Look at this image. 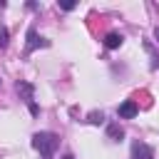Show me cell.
<instances>
[{"label":"cell","instance_id":"cell-2","mask_svg":"<svg viewBox=\"0 0 159 159\" xmlns=\"http://www.w3.org/2000/svg\"><path fill=\"white\" fill-rule=\"evenodd\" d=\"M47 45H50V42H47L45 37H40L32 27L27 30V45H25V52H27V55H30L32 50H37V47H47Z\"/></svg>","mask_w":159,"mask_h":159},{"label":"cell","instance_id":"cell-7","mask_svg":"<svg viewBox=\"0 0 159 159\" xmlns=\"http://www.w3.org/2000/svg\"><path fill=\"white\" fill-rule=\"evenodd\" d=\"M87 122H89V124H102V122H104V114H102V112H89Z\"/></svg>","mask_w":159,"mask_h":159},{"label":"cell","instance_id":"cell-10","mask_svg":"<svg viewBox=\"0 0 159 159\" xmlns=\"http://www.w3.org/2000/svg\"><path fill=\"white\" fill-rule=\"evenodd\" d=\"M154 37H157V42H159V25L154 27Z\"/></svg>","mask_w":159,"mask_h":159},{"label":"cell","instance_id":"cell-9","mask_svg":"<svg viewBox=\"0 0 159 159\" xmlns=\"http://www.w3.org/2000/svg\"><path fill=\"white\" fill-rule=\"evenodd\" d=\"M60 7H62V10H72V7H75V2H60Z\"/></svg>","mask_w":159,"mask_h":159},{"label":"cell","instance_id":"cell-11","mask_svg":"<svg viewBox=\"0 0 159 159\" xmlns=\"http://www.w3.org/2000/svg\"><path fill=\"white\" fill-rule=\"evenodd\" d=\"M62 159H75V157H72V154H65V157H62Z\"/></svg>","mask_w":159,"mask_h":159},{"label":"cell","instance_id":"cell-5","mask_svg":"<svg viewBox=\"0 0 159 159\" xmlns=\"http://www.w3.org/2000/svg\"><path fill=\"white\" fill-rule=\"evenodd\" d=\"M15 89H17V92L25 97V102H27V104L32 102V84H30V82H22V80H20V82L15 84Z\"/></svg>","mask_w":159,"mask_h":159},{"label":"cell","instance_id":"cell-8","mask_svg":"<svg viewBox=\"0 0 159 159\" xmlns=\"http://www.w3.org/2000/svg\"><path fill=\"white\" fill-rule=\"evenodd\" d=\"M7 37H10V35H7V27H2V25H0V50H5V47H7Z\"/></svg>","mask_w":159,"mask_h":159},{"label":"cell","instance_id":"cell-6","mask_svg":"<svg viewBox=\"0 0 159 159\" xmlns=\"http://www.w3.org/2000/svg\"><path fill=\"white\" fill-rule=\"evenodd\" d=\"M107 137H109L112 142H122L124 132H122V127H119V124H109V127H107Z\"/></svg>","mask_w":159,"mask_h":159},{"label":"cell","instance_id":"cell-4","mask_svg":"<svg viewBox=\"0 0 159 159\" xmlns=\"http://www.w3.org/2000/svg\"><path fill=\"white\" fill-rule=\"evenodd\" d=\"M122 42H124V37L119 32H107L104 35V47L107 50H117V47H122Z\"/></svg>","mask_w":159,"mask_h":159},{"label":"cell","instance_id":"cell-1","mask_svg":"<svg viewBox=\"0 0 159 159\" xmlns=\"http://www.w3.org/2000/svg\"><path fill=\"white\" fill-rule=\"evenodd\" d=\"M32 147H35L45 159H50V157L55 154V149H57V137H55L52 132H37V134L32 137Z\"/></svg>","mask_w":159,"mask_h":159},{"label":"cell","instance_id":"cell-3","mask_svg":"<svg viewBox=\"0 0 159 159\" xmlns=\"http://www.w3.org/2000/svg\"><path fill=\"white\" fill-rule=\"evenodd\" d=\"M117 112H119V117H122V119H132V117H137L139 107H137L132 99H127V102H122V104H119V109H117Z\"/></svg>","mask_w":159,"mask_h":159}]
</instances>
